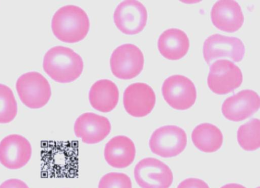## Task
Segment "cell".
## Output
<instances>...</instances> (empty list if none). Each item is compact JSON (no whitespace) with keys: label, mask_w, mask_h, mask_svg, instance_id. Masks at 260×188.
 Returning <instances> with one entry per match:
<instances>
[{"label":"cell","mask_w":260,"mask_h":188,"mask_svg":"<svg viewBox=\"0 0 260 188\" xmlns=\"http://www.w3.org/2000/svg\"><path fill=\"white\" fill-rule=\"evenodd\" d=\"M47 74L59 83H69L77 79L83 69L81 57L72 49L57 46L45 54L43 63Z\"/></svg>","instance_id":"2"},{"label":"cell","mask_w":260,"mask_h":188,"mask_svg":"<svg viewBox=\"0 0 260 188\" xmlns=\"http://www.w3.org/2000/svg\"><path fill=\"white\" fill-rule=\"evenodd\" d=\"M17 104L12 90L0 84V123L11 121L16 116Z\"/></svg>","instance_id":"22"},{"label":"cell","mask_w":260,"mask_h":188,"mask_svg":"<svg viewBox=\"0 0 260 188\" xmlns=\"http://www.w3.org/2000/svg\"><path fill=\"white\" fill-rule=\"evenodd\" d=\"M16 87L21 102L30 108L43 107L48 103L51 95L48 80L37 72L22 75L16 82Z\"/></svg>","instance_id":"4"},{"label":"cell","mask_w":260,"mask_h":188,"mask_svg":"<svg viewBox=\"0 0 260 188\" xmlns=\"http://www.w3.org/2000/svg\"><path fill=\"white\" fill-rule=\"evenodd\" d=\"M88 98L94 109L102 112H108L114 109L118 103V88L112 81L101 79L91 86Z\"/></svg>","instance_id":"19"},{"label":"cell","mask_w":260,"mask_h":188,"mask_svg":"<svg viewBox=\"0 0 260 188\" xmlns=\"http://www.w3.org/2000/svg\"><path fill=\"white\" fill-rule=\"evenodd\" d=\"M29 142L18 134H11L0 142V162L6 168L17 169L25 165L31 155Z\"/></svg>","instance_id":"13"},{"label":"cell","mask_w":260,"mask_h":188,"mask_svg":"<svg viewBox=\"0 0 260 188\" xmlns=\"http://www.w3.org/2000/svg\"><path fill=\"white\" fill-rule=\"evenodd\" d=\"M160 54L170 60H178L187 53L189 41L185 32L178 28H170L159 36L157 42Z\"/></svg>","instance_id":"18"},{"label":"cell","mask_w":260,"mask_h":188,"mask_svg":"<svg viewBox=\"0 0 260 188\" xmlns=\"http://www.w3.org/2000/svg\"><path fill=\"white\" fill-rule=\"evenodd\" d=\"M203 52L204 59L208 65L215 59L222 58H229L235 62H239L244 57L245 47L238 38L214 34L205 40Z\"/></svg>","instance_id":"10"},{"label":"cell","mask_w":260,"mask_h":188,"mask_svg":"<svg viewBox=\"0 0 260 188\" xmlns=\"http://www.w3.org/2000/svg\"><path fill=\"white\" fill-rule=\"evenodd\" d=\"M98 188H132L129 177L125 173L110 172L101 178Z\"/></svg>","instance_id":"23"},{"label":"cell","mask_w":260,"mask_h":188,"mask_svg":"<svg viewBox=\"0 0 260 188\" xmlns=\"http://www.w3.org/2000/svg\"><path fill=\"white\" fill-rule=\"evenodd\" d=\"M177 188H209V187L201 179L189 178L180 182Z\"/></svg>","instance_id":"24"},{"label":"cell","mask_w":260,"mask_h":188,"mask_svg":"<svg viewBox=\"0 0 260 188\" xmlns=\"http://www.w3.org/2000/svg\"><path fill=\"white\" fill-rule=\"evenodd\" d=\"M161 91L166 102L173 108L184 110L195 103L197 91L193 83L180 75H172L164 82Z\"/></svg>","instance_id":"9"},{"label":"cell","mask_w":260,"mask_h":188,"mask_svg":"<svg viewBox=\"0 0 260 188\" xmlns=\"http://www.w3.org/2000/svg\"><path fill=\"white\" fill-rule=\"evenodd\" d=\"M104 155L110 166L116 168H124L129 166L135 159V145L127 136H116L106 144Z\"/></svg>","instance_id":"17"},{"label":"cell","mask_w":260,"mask_h":188,"mask_svg":"<svg viewBox=\"0 0 260 188\" xmlns=\"http://www.w3.org/2000/svg\"><path fill=\"white\" fill-rule=\"evenodd\" d=\"M220 188H246L245 186L237 183H229Z\"/></svg>","instance_id":"26"},{"label":"cell","mask_w":260,"mask_h":188,"mask_svg":"<svg viewBox=\"0 0 260 188\" xmlns=\"http://www.w3.org/2000/svg\"><path fill=\"white\" fill-rule=\"evenodd\" d=\"M191 139L194 145L204 152L218 150L223 143V135L216 126L209 123H201L192 131Z\"/></svg>","instance_id":"20"},{"label":"cell","mask_w":260,"mask_h":188,"mask_svg":"<svg viewBox=\"0 0 260 188\" xmlns=\"http://www.w3.org/2000/svg\"><path fill=\"white\" fill-rule=\"evenodd\" d=\"M144 59L141 50L132 44H124L112 52L110 60L112 73L121 79H131L143 69Z\"/></svg>","instance_id":"7"},{"label":"cell","mask_w":260,"mask_h":188,"mask_svg":"<svg viewBox=\"0 0 260 188\" xmlns=\"http://www.w3.org/2000/svg\"><path fill=\"white\" fill-rule=\"evenodd\" d=\"M0 188H29V187L20 179L11 178L4 181L0 185Z\"/></svg>","instance_id":"25"},{"label":"cell","mask_w":260,"mask_h":188,"mask_svg":"<svg viewBox=\"0 0 260 188\" xmlns=\"http://www.w3.org/2000/svg\"><path fill=\"white\" fill-rule=\"evenodd\" d=\"M111 129L110 122L107 117L92 112L80 115L74 126L75 135L88 144L98 143L104 140Z\"/></svg>","instance_id":"15"},{"label":"cell","mask_w":260,"mask_h":188,"mask_svg":"<svg viewBox=\"0 0 260 188\" xmlns=\"http://www.w3.org/2000/svg\"><path fill=\"white\" fill-rule=\"evenodd\" d=\"M260 106V99L253 90L245 89L228 98L223 103V116L233 121L244 120L255 113Z\"/></svg>","instance_id":"14"},{"label":"cell","mask_w":260,"mask_h":188,"mask_svg":"<svg viewBox=\"0 0 260 188\" xmlns=\"http://www.w3.org/2000/svg\"><path fill=\"white\" fill-rule=\"evenodd\" d=\"M42 169L53 176L73 177L78 172L75 141H46L42 144Z\"/></svg>","instance_id":"1"},{"label":"cell","mask_w":260,"mask_h":188,"mask_svg":"<svg viewBox=\"0 0 260 188\" xmlns=\"http://www.w3.org/2000/svg\"><path fill=\"white\" fill-rule=\"evenodd\" d=\"M237 140L245 150L253 151L260 146V121L253 118L241 125L237 131Z\"/></svg>","instance_id":"21"},{"label":"cell","mask_w":260,"mask_h":188,"mask_svg":"<svg viewBox=\"0 0 260 188\" xmlns=\"http://www.w3.org/2000/svg\"><path fill=\"white\" fill-rule=\"evenodd\" d=\"M134 175L141 188H169L173 180L169 167L153 158H146L140 161L135 167Z\"/></svg>","instance_id":"5"},{"label":"cell","mask_w":260,"mask_h":188,"mask_svg":"<svg viewBox=\"0 0 260 188\" xmlns=\"http://www.w3.org/2000/svg\"><path fill=\"white\" fill-rule=\"evenodd\" d=\"M156 101L153 89L144 83L129 85L123 93V103L125 110L131 116L144 117L153 109Z\"/></svg>","instance_id":"12"},{"label":"cell","mask_w":260,"mask_h":188,"mask_svg":"<svg viewBox=\"0 0 260 188\" xmlns=\"http://www.w3.org/2000/svg\"><path fill=\"white\" fill-rule=\"evenodd\" d=\"M147 12L146 8L138 1L128 0L120 3L114 13L117 27L126 35L141 32L146 25Z\"/></svg>","instance_id":"11"},{"label":"cell","mask_w":260,"mask_h":188,"mask_svg":"<svg viewBox=\"0 0 260 188\" xmlns=\"http://www.w3.org/2000/svg\"><path fill=\"white\" fill-rule=\"evenodd\" d=\"M243 81L240 68L228 59H218L210 66L207 84L217 95H225L239 87Z\"/></svg>","instance_id":"8"},{"label":"cell","mask_w":260,"mask_h":188,"mask_svg":"<svg viewBox=\"0 0 260 188\" xmlns=\"http://www.w3.org/2000/svg\"><path fill=\"white\" fill-rule=\"evenodd\" d=\"M211 18L218 29L233 33L238 30L244 22V15L241 7L235 1H218L213 6Z\"/></svg>","instance_id":"16"},{"label":"cell","mask_w":260,"mask_h":188,"mask_svg":"<svg viewBox=\"0 0 260 188\" xmlns=\"http://www.w3.org/2000/svg\"><path fill=\"white\" fill-rule=\"evenodd\" d=\"M187 144L185 131L176 126L161 127L152 134L149 141L151 151L163 158L175 156L181 153Z\"/></svg>","instance_id":"6"},{"label":"cell","mask_w":260,"mask_h":188,"mask_svg":"<svg viewBox=\"0 0 260 188\" xmlns=\"http://www.w3.org/2000/svg\"><path fill=\"white\" fill-rule=\"evenodd\" d=\"M89 26L86 12L75 5H66L59 8L51 22L54 35L60 41L70 43L83 40L88 32Z\"/></svg>","instance_id":"3"}]
</instances>
